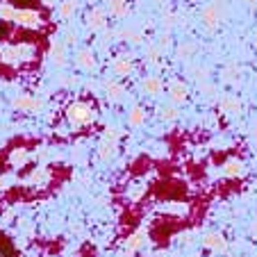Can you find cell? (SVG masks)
Instances as JSON below:
<instances>
[{
	"instance_id": "ffe728a7",
	"label": "cell",
	"mask_w": 257,
	"mask_h": 257,
	"mask_svg": "<svg viewBox=\"0 0 257 257\" xmlns=\"http://www.w3.org/2000/svg\"><path fill=\"white\" fill-rule=\"evenodd\" d=\"M75 10H78V0H62V3H59V16H62L64 21L73 19Z\"/></svg>"
},
{
	"instance_id": "9c48e42d",
	"label": "cell",
	"mask_w": 257,
	"mask_h": 257,
	"mask_svg": "<svg viewBox=\"0 0 257 257\" xmlns=\"http://www.w3.org/2000/svg\"><path fill=\"white\" fill-rule=\"evenodd\" d=\"M75 64H78L80 68H84V71H96V66H98L96 55H93L91 48H80L78 53H75Z\"/></svg>"
},
{
	"instance_id": "8992f818",
	"label": "cell",
	"mask_w": 257,
	"mask_h": 257,
	"mask_svg": "<svg viewBox=\"0 0 257 257\" xmlns=\"http://www.w3.org/2000/svg\"><path fill=\"white\" fill-rule=\"evenodd\" d=\"M12 21H14L16 25H23V28H39L41 14L39 12H34V10H16Z\"/></svg>"
},
{
	"instance_id": "9a60e30c",
	"label": "cell",
	"mask_w": 257,
	"mask_h": 257,
	"mask_svg": "<svg viewBox=\"0 0 257 257\" xmlns=\"http://www.w3.org/2000/svg\"><path fill=\"white\" fill-rule=\"evenodd\" d=\"M107 12L116 19H123L130 12V5H127V0H107Z\"/></svg>"
},
{
	"instance_id": "ba28073f",
	"label": "cell",
	"mask_w": 257,
	"mask_h": 257,
	"mask_svg": "<svg viewBox=\"0 0 257 257\" xmlns=\"http://www.w3.org/2000/svg\"><path fill=\"white\" fill-rule=\"evenodd\" d=\"M169 98H171V105H182V102L189 98V87L180 80H173L169 84Z\"/></svg>"
},
{
	"instance_id": "4fadbf2b",
	"label": "cell",
	"mask_w": 257,
	"mask_h": 257,
	"mask_svg": "<svg viewBox=\"0 0 257 257\" xmlns=\"http://www.w3.org/2000/svg\"><path fill=\"white\" fill-rule=\"evenodd\" d=\"M223 175L225 178H243L246 175V164L241 160H237V157H230L223 164Z\"/></svg>"
},
{
	"instance_id": "7a4b0ae2",
	"label": "cell",
	"mask_w": 257,
	"mask_h": 257,
	"mask_svg": "<svg viewBox=\"0 0 257 257\" xmlns=\"http://www.w3.org/2000/svg\"><path fill=\"white\" fill-rule=\"evenodd\" d=\"M116 146H118V130L116 127H107L105 135L100 137V144H98V157L102 162H109L116 155Z\"/></svg>"
},
{
	"instance_id": "6da1fadb",
	"label": "cell",
	"mask_w": 257,
	"mask_h": 257,
	"mask_svg": "<svg viewBox=\"0 0 257 257\" xmlns=\"http://www.w3.org/2000/svg\"><path fill=\"white\" fill-rule=\"evenodd\" d=\"M66 118L71 125L82 127V125H89V123L96 121V109H93L89 102H73L66 109Z\"/></svg>"
},
{
	"instance_id": "f1b7e54d",
	"label": "cell",
	"mask_w": 257,
	"mask_h": 257,
	"mask_svg": "<svg viewBox=\"0 0 257 257\" xmlns=\"http://www.w3.org/2000/svg\"><path fill=\"white\" fill-rule=\"evenodd\" d=\"M3 187H5V180L0 178V191H3Z\"/></svg>"
},
{
	"instance_id": "83f0119b",
	"label": "cell",
	"mask_w": 257,
	"mask_h": 257,
	"mask_svg": "<svg viewBox=\"0 0 257 257\" xmlns=\"http://www.w3.org/2000/svg\"><path fill=\"white\" fill-rule=\"evenodd\" d=\"M135 252H130V250H125V252H121V257H132Z\"/></svg>"
},
{
	"instance_id": "5bb4252c",
	"label": "cell",
	"mask_w": 257,
	"mask_h": 257,
	"mask_svg": "<svg viewBox=\"0 0 257 257\" xmlns=\"http://www.w3.org/2000/svg\"><path fill=\"white\" fill-rule=\"evenodd\" d=\"M105 93L109 100H123L125 98V87H123L121 82H116V80H105Z\"/></svg>"
},
{
	"instance_id": "e0dca14e",
	"label": "cell",
	"mask_w": 257,
	"mask_h": 257,
	"mask_svg": "<svg viewBox=\"0 0 257 257\" xmlns=\"http://www.w3.org/2000/svg\"><path fill=\"white\" fill-rule=\"evenodd\" d=\"M144 241H146V230H144V228H139L137 232H132L130 237H127L125 248H127L130 252H137L141 246H144Z\"/></svg>"
},
{
	"instance_id": "d4e9b609",
	"label": "cell",
	"mask_w": 257,
	"mask_h": 257,
	"mask_svg": "<svg viewBox=\"0 0 257 257\" xmlns=\"http://www.w3.org/2000/svg\"><path fill=\"white\" fill-rule=\"evenodd\" d=\"M194 75H196V80H198V82H205V80H207V68H205V66H196L194 68Z\"/></svg>"
},
{
	"instance_id": "ac0fdd59",
	"label": "cell",
	"mask_w": 257,
	"mask_h": 257,
	"mask_svg": "<svg viewBox=\"0 0 257 257\" xmlns=\"http://www.w3.org/2000/svg\"><path fill=\"white\" fill-rule=\"evenodd\" d=\"M239 75H241V71H239L237 64H228V66L221 71V78H223L225 84H237L239 82Z\"/></svg>"
},
{
	"instance_id": "44dd1931",
	"label": "cell",
	"mask_w": 257,
	"mask_h": 257,
	"mask_svg": "<svg viewBox=\"0 0 257 257\" xmlns=\"http://www.w3.org/2000/svg\"><path fill=\"white\" fill-rule=\"evenodd\" d=\"M157 114H160V118L162 121H175V118L180 116V109H178V105H162L160 109H157Z\"/></svg>"
},
{
	"instance_id": "3957f363",
	"label": "cell",
	"mask_w": 257,
	"mask_h": 257,
	"mask_svg": "<svg viewBox=\"0 0 257 257\" xmlns=\"http://www.w3.org/2000/svg\"><path fill=\"white\" fill-rule=\"evenodd\" d=\"M223 0H221V5L218 3H214V5H205L203 10H200V23L205 25L207 30H216L218 25H221V21H223Z\"/></svg>"
},
{
	"instance_id": "7402d4cb",
	"label": "cell",
	"mask_w": 257,
	"mask_h": 257,
	"mask_svg": "<svg viewBox=\"0 0 257 257\" xmlns=\"http://www.w3.org/2000/svg\"><path fill=\"white\" fill-rule=\"evenodd\" d=\"M196 50H198V46H196L194 41H182V44L178 46V57L180 59H191L196 55Z\"/></svg>"
},
{
	"instance_id": "5b68a950",
	"label": "cell",
	"mask_w": 257,
	"mask_h": 257,
	"mask_svg": "<svg viewBox=\"0 0 257 257\" xmlns=\"http://www.w3.org/2000/svg\"><path fill=\"white\" fill-rule=\"evenodd\" d=\"M84 23H87V28L91 30V32H100V30H105L107 10H102V7H91V10L87 12V16H84Z\"/></svg>"
},
{
	"instance_id": "2e32d148",
	"label": "cell",
	"mask_w": 257,
	"mask_h": 257,
	"mask_svg": "<svg viewBox=\"0 0 257 257\" xmlns=\"http://www.w3.org/2000/svg\"><path fill=\"white\" fill-rule=\"evenodd\" d=\"M50 57H53L55 66H64L68 62V53H66V46L62 41H55L53 48H50Z\"/></svg>"
},
{
	"instance_id": "7c38bea8",
	"label": "cell",
	"mask_w": 257,
	"mask_h": 257,
	"mask_svg": "<svg viewBox=\"0 0 257 257\" xmlns=\"http://www.w3.org/2000/svg\"><path fill=\"white\" fill-rule=\"evenodd\" d=\"M112 73L118 75V78H127V75L132 73V59L127 57V55H118V57H114Z\"/></svg>"
},
{
	"instance_id": "277c9868",
	"label": "cell",
	"mask_w": 257,
	"mask_h": 257,
	"mask_svg": "<svg viewBox=\"0 0 257 257\" xmlns=\"http://www.w3.org/2000/svg\"><path fill=\"white\" fill-rule=\"evenodd\" d=\"M12 107L19 109V112H28V114H34V112H41L44 109V100L37 96H30V93H21L12 100Z\"/></svg>"
},
{
	"instance_id": "4dcf8cb0",
	"label": "cell",
	"mask_w": 257,
	"mask_h": 257,
	"mask_svg": "<svg viewBox=\"0 0 257 257\" xmlns=\"http://www.w3.org/2000/svg\"><path fill=\"white\" fill-rule=\"evenodd\" d=\"M255 44H257V37H255Z\"/></svg>"
},
{
	"instance_id": "f546056e",
	"label": "cell",
	"mask_w": 257,
	"mask_h": 257,
	"mask_svg": "<svg viewBox=\"0 0 257 257\" xmlns=\"http://www.w3.org/2000/svg\"><path fill=\"white\" fill-rule=\"evenodd\" d=\"M44 3H46V5H50V3H53V0H44Z\"/></svg>"
},
{
	"instance_id": "603a6c76",
	"label": "cell",
	"mask_w": 257,
	"mask_h": 257,
	"mask_svg": "<svg viewBox=\"0 0 257 257\" xmlns=\"http://www.w3.org/2000/svg\"><path fill=\"white\" fill-rule=\"evenodd\" d=\"M25 160H28V151H25V148H14V151L10 153V164L12 166H23Z\"/></svg>"
},
{
	"instance_id": "30bf717a",
	"label": "cell",
	"mask_w": 257,
	"mask_h": 257,
	"mask_svg": "<svg viewBox=\"0 0 257 257\" xmlns=\"http://www.w3.org/2000/svg\"><path fill=\"white\" fill-rule=\"evenodd\" d=\"M141 89H144L148 96L157 98L164 93V80L157 78V75H148V78H144V82H141Z\"/></svg>"
},
{
	"instance_id": "484cf974",
	"label": "cell",
	"mask_w": 257,
	"mask_h": 257,
	"mask_svg": "<svg viewBox=\"0 0 257 257\" xmlns=\"http://www.w3.org/2000/svg\"><path fill=\"white\" fill-rule=\"evenodd\" d=\"M250 234L257 239V218H255V221H252V223H250Z\"/></svg>"
},
{
	"instance_id": "d6986e66",
	"label": "cell",
	"mask_w": 257,
	"mask_h": 257,
	"mask_svg": "<svg viewBox=\"0 0 257 257\" xmlns=\"http://www.w3.org/2000/svg\"><path fill=\"white\" fill-rule=\"evenodd\" d=\"M144 121H146V112H144V107L135 105V107H132V109H130V114H127V125H132V127H139Z\"/></svg>"
},
{
	"instance_id": "52a82bcc",
	"label": "cell",
	"mask_w": 257,
	"mask_h": 257,
	"mask_svg": "<svg viewBox=\"0 0 257 257\" xmlns=\"http://www.w3.org/2000/svg\"><path fill=\"white\" fill-rule=\"evenodd\" d=\"M203 246L209 248V250H216V252L228 250V241H225V237L221 232H214V230L203 234Z\"/></svg>"
},
{
	"instance_id": "8fae6325",
	"label": "cell",
	"mask_w": 257,
	"mask_h": 257,
	"mask_svg": "<svg viewBox=\"0 0 257 257\" xmlns=\"http://www.w3.org/2000/svg\"><path fill=\"white\" fill-rule=\"evenodd\" d=\"M218 109H221V114H225V116H234V114L241 112V102H239L237 96H223L218 100Z\"/></svg>"
},
{
	"instance_id": "cb8c5ba5",
	"label": "cell",
	"mask_w": 257,
	"mask_h": 257,
	"mask_svg": "<svg viewBox=\"0 0 257 257\" xmlns=\"http://www.w3.org/2000/svg\"><path fill=\"white\" fill-rule=\"evenodd\" d=\"M78 39H80V37H78V30L68 25V28L64 30V39H62V44L68 48V46H75V44H78Z\"/></svg>"
},
{
	"instance_id": "4316f807",
	"label": "cell",
	"mask_w": 257,
	"mask_h": 257,
	"mask_svg": "<svg viewBox=\"0 0 257 257\" xmlns=\"http://www.w3.org/2000/svg\"><path fill=\"white\" fill-rule=\"evenodd\" d=\"M243 3H246V5H250V7L257 5V0H243Z\"/></svg>"
}]
</instances>
